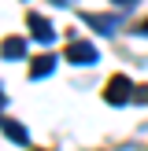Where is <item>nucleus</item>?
I'll list each match as a JSON object with an SVG mask.
<instances>
[{
	"instance_id": "1",
	"label": "nucleus",
	"mask_w": 148,
	"mask_h": 151,
	"mask_svg": "<svg viewBox=\"0 0 148 151\" xmlns=\"http://www.w3.org/2000/svg\"><path fill=\"white\" fill-rule=\"evenodd\" d=\"M104 100H107L111 107H122V103H133V81L126 78V74H115V78L107 81V88H104Z\"/></svg>"
},
{
	"instance_id": "2",
	"label": "nucleus",
	"mask_w": 148,
	"mask_h": 151,
	"mask_svg": "<svg viewBox=\"0 0 148 151\" xmlns=\"http://www.w3.org/2000/svg\"><path fill=\"white\" fill-rule=\"evenodd\" d=\"M67 59H70V63H78V66H89V63H96V59H100V52H96L89 41H70V44H67Z\"/></svg>"
},
{
	"instance_id": "3",
	"label": "nucleus",
	"mask_w": 148,
	"mask_h": 151,
	"mask_svg": "<svg viewBox=\"0 0 148 151\" xmlns=\"http://www.w3.org/2000/svg\"><path fill=\"white\" fill-rule=\"evenodd\" d=\"M26 22H30V33H33L41 44H52V41H56V29H52V22L44 19V15H26Z\"/></svg>"
},
{
	"instance_id": "4",
	"label": "nucleus",
	"mask_w": 148,
	"mask_h": 151,
	"mask_svg": "<svg viewBox=\"0 0 148 151\" xmlns=\"http://www.w3.org/2000/svg\"><path fill=\"white\" fill-rule=\"evenodd\" d=\"M81 19H85L93 29H100L104 37H111V33H115V26H118V15H96V11H89V15H81Z\"/></svg>"
},
{
	"instance_id": "5",
	"label": "nucleus",
	"mask_w": 148,
	"mask_h": 151,
	"mask_svg": "<svg viewBox=\"0 0 148 151\" xmlns=\"http://www.w3.org/2000/svg\"><path fill=\"white\" fill-rule=\"evenodd\" d=\"M56 70V55L52 52H44V55L33 59V66H30V78H48V74Z\"/></svg>"
},
{
	"instance_id": "6",
	"label": "nucleus",
	"mask_w": 148,
	"mask_h": 151,
	"mask_svg": "<svg viewBox=\"0 0 148 151\" xmlns=\"http://www.w3.org/2000/svg\"><path fill=\"white\" fill-rule=\"evenodd\" d=\"M0 55L4 59H26V41H22V37H7L4 48H0Z\"/></svg>"
},
{
	"instance_id": "7",
	"label": "nucleus",
	"mask_w": 148,
	"mask_h": 151,
	"mask_svg": "<svg viewBox=\"0 0 148 151\" xmlns=\"http://www.w3.org/2000/svg\"><path fill=\"white\" fill-rule=\"evenodd\" d=\"M0 129H4L7 140H15V144H26V129H22L19 122H11V118H0Z\"/></svg>"
},
{
	"instance_id": "8",
	"label": "nucleus",
	"mask_w": 148,
	"mask_h": 151,
	"mask_svg": "<svg viewBox=\"0 0 148 151\" xmlns=\"http://www.w3.org/2000/svg\"><path fill=\"white\" fill-rule=\"evenodd\" d=\"M133 103H141V107H148V85L133 88Z\"/></svg>"
},
{
	"instance_id": "9",
	"label": "nucleus",
	"mask_w": 148,
	"mask_h": 151,
	"mask_svg": "<svg viewBox=\"0 0 148 151\" xmlns=\"http://www.w3.org/2000/svg\"><path fill=\"white\" fill-rule=\"evenodd\" d=\"M52 4H56V7H67V4H74V0H52Z\"/></svg>"
},
{
	"instance_id": "10",
	"label": "nucleus",
	"mask_w": 148,
	"mask_h": 151,
	"mask_svg": "<svg viewBox=\"0 0 148 151\" xmlns=\"http://www.w3.org/2000/svg\"><path fill=\"white\" fill-rule=\"evenodd\" d=\"M137 33H148V22H141V26H137Z\"/></svg>"
},
{
	"instance_id": "11",
	"label": "nucleus",
	"mask_w": 148,
	"mask_h": 151,
	"mask_svg": "<svg viewBox=\"0 0 148 151\" xmlns=\"http://www.w3.org/2000/svg\"><path fill=\"white\" fill-rule=\"evenodd\" d=\"M4 103H7V100H4V92H0V111H4Z\"/></svg>"
},
{
	"instance_id": "12",
	"label": "nucleus",
	"mask_w": 148,
	"mask_h": 151,
	"mask_svg": "<svg viewBox=\"0 0 148 151\" xmlns=\"http://www.w3.org/2000/svg\"><path fill=\"white\" fill-rule=\"evenodd\" d=\"M115 4H133V0H115Z\"/></svg>"
}]
</instances>
